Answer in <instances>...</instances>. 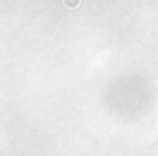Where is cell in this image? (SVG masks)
<instances>
[{"mask_svg":"<svg viewBox=\"0 0 158 156\" xmlns=\"http://www.w3.org/2000/svg\"><path fill=\"white\" fill-rule=\"evenodd\" d=\"M64 2H66V6L74 8V6H78V4H80V0H64Z\"/></svg>","mask_w":158,"mask_h":156,"instance_id":"1","label":"cell"}]
</instances>
